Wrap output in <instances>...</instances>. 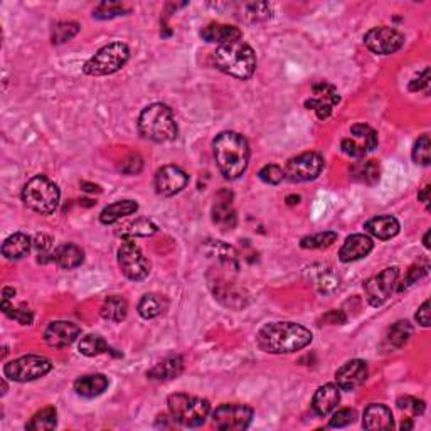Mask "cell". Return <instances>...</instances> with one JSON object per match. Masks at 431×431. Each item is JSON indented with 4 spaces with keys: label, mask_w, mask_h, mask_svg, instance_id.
Masks as SVG:
<instances>
[{
    "label": "cell",
    "mask_w": 431,
    "mask_h": 431,
    "mask_svg": "<svg viewBox=\"0 0 431 431\" xmlns=\"http://www.w3.org/2000/svg\"><path fill=\"white\" fill-rule=\"evenodd\" d=\"M312 332L304 325L293 322H273L260 329L256 344L268 354H292L305 349L312 342Z\"/></svg>",
    "instance_id": "1"
},
{
    "label": "cell",
    "mask_w": 431,
    "mask_h": 431,
    "mask_svg": "<svg viewBox=\"0 0 431 431\" xmlns=\"http://www.w3.org/2000/svg\"><path fill=\"white\" fill-rule=\"evenodd\" d=\"M213 152L219 172L229 181L241 177L250 162V145L236 132H223L213 142Z\"/></svg>",
    "instance_id": "2"
},
{
    "label": "cell",
    "mask_w": 431,
    "mask_h": 431,
    "mask_svg": "<svg viewBox=\"0 0 431 431\" xmlns=\"http://www.w3.org/2000/svg\"><path fill=\"white\" fill-rule=\"evenodd\" d=\"M213 63L219 71L236 80H250L256 71V54L243 39L218 46L213 53Z\"/></svg>",
    "instance_id": "3"
},
{
    "label": "cell",
    "mask_w": 431,
    "mask_h": 431,
    "mask_svg": "<svg viewBox=\"0 0 431 431\" xmlns=\"http://www.w3.org/2000/svg\"><path fill=\"white\" fill-rule=\"evenodd\" d=\"M139 132L144 139L157 144L176 140L179 128L172 110L164 103L149 105L139 117Z\"/></svg>",
    "instance_id": "4"
},
{
    "label": "cell",
    "mask_w": 431,
    "mask_h": 431,
    "mask_svg": "<svg viewBox=\"0 0 431 431\" xmlns=\"http://www.w3.org/2000/svg\"><path fill=\"white\" fill-rule=\"evenodd\" d=\"M61 192L51 179L46 176H36L22 189V201L27 208L38 214H53L58 209Z\"/></svg>",
    "instance_id": "5"
},
{
    "label": "cell",
    "mask_w": 431,
    "mask_h": 431,
    "mask_svg": "<svg viewBox=\"0 0 431 431\" xmlns=\"http://www.w3.org/2000/svg\"><path fill=\"white\" fill-rule=\"evenodd\" d=\"M167 405L171 418L181 426H186V428H197V426L204 425V421L211 411V405L208 400L191 396V394L184 393H177L169 396Z\"/></svg>",
    "instance_id": "6"
},
{
    "label": "cell",
    "mask_w": 431,
    "mask_h": 431,
    "mask_svg": "<svg viewBox=\"0 0 431 431\" xmlns=\"http://www.w3.org/2000/svg\"><path fill=\"white\" fill-rule=\"evenodd\" d=\"M130 59V49L123 43H112L103 46L93 58L83 66V73L88 76H108L120 71Z\"/></svg>",
    "instance_id": "7"
},
{
    "label": "cell",
    "mask_w": 431,
    "mask_h": 431,
    "mask_svg": "<svg viewBox=\"0 0 431 431\" xmlns=\"http://www.w3.org/2000/svg\"><path fill=\"white\" fill-rule=\"evenodd\" d=\"M53 362L44 356H22L4 366V374L7 379L16 383H29L51 373Z\"/></svg>",
    "instance_id": "8"
},
{
    "label": "cell",
    "mask_w": 431,
    "mask_h": 431,
    "mask_svg": "<svg viewBox=\"0 0 431 431\" xmlns=\"http://www.w3.org/2000/svg\"><path fill=\"white\" fill-rule=\"evenodd\" d=\"M118 265L122 273L132 282H142L150 273V261L132 240H125L118 250Z\"/></svg>",
    "instance_id": "9"
},
{
    "label": "cell",
    "mask_w": 431,
    "mask_h": 431,
    "mask_svg": "<svg viewBox=\"0 0 431 431\" xmlns=\"http://www.w3.org/2000/svg\"><path fill=\"white\" fill-rule=\"evenodd\" d=\"M378 147V134L374 128L366 123H356L351 127L349 135L344 137L341 142L342 152L349 157L362 159Z\"/></svg>",
    "instance_id": "10"
},
{
    "label": "cell",
    "mask_w": 431,
    "mask_h": 431,
    "mask_svg": "<svg viewBox=\"0 0 431 431\" xmlns=\"http://www.w3.org/2000/svg\"><path fill=\"white\" fill-rule=\"evenodd\" d=\"M253 421V410L246 405H221L213 413V425L218 430L241 431L246 430Z\"/></svg>",
    "instance_id": "11"
},
{
    "label": "cell",
    "mask_w": 431,
    "mask_h": 431,
    "mask_svg": "<svg viewBox=\"0 0 431 431\" xmlns=\"http://www.w3.org/2000/svg\"><path fill=\"white\" fill-rule=\"evenodd\" d=\"M364 44L374 54L389 56V54L400 51L403 46H405V36H403V32L394 29V27L379 26L368 31V34L364 36Z\"/></svg>",
    "instance_id": "12"
},
{
    "label": "cell",
    "mask_w": 431,
    "mask_h": 431,
    "mask_svg": "<svg viewBox=\"0 0 431 431\" xmlns=\"http://www.w3.org/2000/svg\"><path fill=\"white\" fill-rule=\"evenodd\" d=\"M324 169V159L317 152H305L288 160L285 167V179L292 182L315 181Z\"/></svg>",
    "instance_id": "13"
},
{
    "label": "cell",
    "mask_w": 431,
    "mask_h": 431,
    "mask_svg": "<svg viewBox=\"0 0 431 431\" xmlns=\"http://www.w3.org/2000/svg\"><path fill=\"white\" fill-rule=\"evenodd\" d=\"M398 277H400V270L396 267L386 268L383 272L374 275L369 280H366L364 283V292H366V298L373 307H381L384 302L391 297V293L394 290L398 283Z\"/></svg>",
    "instance_id": "14"
},
{
    "label": "cell",
    "mask_w": 431,
    "mask_h": 431,
    "mask_svg": "<svg viewBox=\"0 0 431 431\" xmlns=\"http://www.w3.org/2000/svg\"><path fill=\"white\" fill-rule=\"evenodd\" d=\"M339 102H341V96H339L337 90L329 83L322 81L312 86V96L305 102V107L314 110L320 120H327Z\"/></svg>",
    "instance_id": "15"
},
{
    "label": "cell",
    "mask_w": 431,
    "mask_h": 431,
    "mask_svg": "<svg viewBox=\"0 0 431 431\" xmlns=\"http://www.w3.org/2000/svg\"><path fill=\"white\" fill-rule=\"evenodd\" d=\"M189 184V176L177 165H164L155 174V191L159 196L172 197L186 189Z\"/></svg>",
    "instance_id": "16"
},
{
    "label": "cell",
    "mask_w": 431,
    "mask_h": 431,
    "mask_svg": "<svg viewBox=\"0 0 431 431\" xmlns=\"http://www.w3.org/2000/svg\"><path fill=\"white\" fill-rule=\"evenodd\" d=\"M366 379H368V364L361 359L346 362L336 373V383L342 391H354L366 383Z\"/></svg>",
    "instance_id": "17"
},
{
    "label": "cell",
    "mask_w": 431,
    "mask_h": 431,
    "mask_svg": "<svg viewBox=\"0 0 431 431\" xmlns=\"http://www.w3.org/2000/svg\"><path fill=\"white\" fill-rule=\"evenodd\" d=\"M81 329L80 325L68 322V320H56V322L49 324V327L44 332V341L48 346L63 349V347L71 346L73 342L80 337Z\"/></svg>",
    "instance_id": "18"
},
{
    "label": "cell",
    "mask_w": 431,
    "mask_h": 431,
    "mask_svg": "<svg viewBox=\"0 0 431 431\" xmlns=\"http://www.w3.org/2000/svg\"><path fill=\"white\" fill-rule=\"evenodd\" d=\"M231 192L221 191L214 199L213 206V223L223 231H231L236 226V211L233 208Z\"/></svg>",
    "instance_id": "19"
},
{
    "label": "cell",
    "mask_w": 431,
    "mask_h": 431,
    "mask_svg": "<svg viewBox=\"0 0 431 431\" xmlns=\"http://www.w3.org/2000/svg\"><path fill=\"white\" fill-rule=\"evenodd\" d=\"M373 250V238L368 235H352L342 245L341 251H339V258H341L342 263H352V261L366 258Z\"/></svg>",
    "instance_id": "20"
},
{
    "label": "cell",
    "mask_w": 431,
    "mask_h": 431,
    "mask_svg": "<svg viewBox=\"0 0 431 431\" xmlns=\"http://www.w3.org/2000/svg\"><path fill=\"white\" fill-rule=\"evenodd\" d=\"M341 403V389L337 384H324L317 389L312 400V410L315 415L327 416L332 413Z\"/></svg>",
    "instance_id": "21"
},
{
    "label": "cell",
    "mask_w": 431,
    "mask_h": 431,
    "mask_svg": "<svg viewBox=\"0 0 431 431\" xmlns=\"http://www.w3.org/2000/svg\"><path fill=\"white\" fill-rule=\"evenodd\" d=\"M362 426L366 430H393L394 420L393 413L384 405H369L364 411Z\"/></svg>",
    "instance_id": "22"
},
{
    "label": "cell",
    "mask_w": 431,
    "mask_h": 431,
    "mask_svg": "<svg viewBox=\"0 0 431 431\" xmlns=\"http://www.w3.org/2000/svg\"><path fill=\"white\" fill-rule=\"evenodd\" d=\"M364 229L371 236L378 238V240H391L400 233V221L394 216H376L364 224Z\"/></svg>",
    "instance_id": "23"
},
{
    "label": "cell",
    "mask_w": 431,
    "mask_h": 431,
    "mask_svg": "<svg viewBox=\"0 0 431 431\" xmlns=\"http://www.w3.org/2000/svg\"><path fill=\"white\" fill-rule=\"evenodd\" d=\"M201 38H203L206 43H214L218 46H223L243 39V32L235 26L209 24L201 31Z\"/></svg>",
    "instance_id": "24"
},
{
    "label": "cell",
    "mask_w": 431,
    "mask_h": 431,
    "mask_svg": "<svg viewBox=\"0 0 431 431\" xmlns=\"http://www.w3.org/2000/svg\"><path fill=\"white\" fill-rule=\"evenodd\" d=\"M184 371V361L181 356H169L147 371V378L154 381H171L179 378Z\"/></svg>",
    "instance_id": "25"
},
{
    "label": "cell",
    "mask_w": 431,
    "mask_h": 431,
    "mask_svg": "<svg viewBox=\"0 0 431 431\" xmlns=\"http://www.w3.org/2000/svg\"><path fill=\"white\" fill-rule=\"evenodd\" d=\"M53 261L63 270H75L85 261V251L78 245L66 243L58 246L53 253Z\"/></svg>",
    "instance_id": "26"
},
{
    "label": "cell",
    "mask_w": 431,
    "mask_h": 431,
    "mask_svg": "<svg viewBox=\"0 0 431 431\" xmlns=\"http://www.w3.org/2000/svg\"><path fill=\"white\" fill-rule=\"evenodd\" d=\"M110 386V381L103 374H90L75 381V391L83 398H96L103 394Z\"/></svg>",
    "instance_id": "27"
},
{
    "label": "cell",
    "mask_w": 431,
    "mask_h": 431,
    "mask_svg": "<svg viewBox=\"0 0 431 431\" xmlns=\"http://www.w3.org/2000/svg\"><path fill=\"white\" fill-rule=\"evenodd\" d=\"M349 172L356 182H361V184L366 186L378 184L381 177L379 164L376 160H357V162L351 165Z\"/></svg>",
    "instance_id": "28"
},
{
    "label": "cell",
    "mask_w": 431,
    "mask_h": 431,
    "mask_svg": "<svg viewBox=\"0 0 431 431\" xmlns=\"http://www.w3.org/2000/svg\"><path fill=\"white\" fill-rule=\"evenodd\" d=\"M139 211V204L132 199H125V201H117V203L107 206L100 214V221L103 224H115L120 219L127 218V216L135 214Z\"/></svg>",
    "instance_id": "29"
},
{
    "label": "cell",
    "mask_w": 431,
    "mask_h": 431,
    "mask_svg": "<svg viewBox=\"0 0 431 431\" xmlns=\"http://www.w3.org/2000/svg\"><path fill=\"white\" fill-rule=\"evenodd\" d=\"M32 246L31 238L24 233H16V235L9 236L2 245V255L7 260H21L29 253Z\"/></svg>",
    "instance_id": "30"
},
{
    "label": "cell",
    "mask_w": 431,
    "mask_h": 431,
    "mask_svg": "<svg viewBox=\"0 0 431 431\" xmlns=\"http://www.w3.org/2000/svg\"><path fill=\"white\" fill-rule=\"evenodd\" d=\"M157 233V226L150 219H135V221L125 223L117 231V236L123 240H134V238H147Z\"/></svg>",
    "instance_id": "31"
},
{
    "label": "cell",
    "mask_w": 431,
    "mask_h": 431,
    "mask_svg": "<svg viewBox=\"0 0 431 431\" xmlns=\"http://www.w3.org/2000/svg\"><path fill=\"white\" fill-rule=\"evenodd\" d=\"M128 315V304L125 298L122 297H108L102 305V317L108 322L120 324L127 319Z\"/></svg>",
    "instance_id": "32"
},
{
    "label": "cell",
    "mask_w": 431,
    "mask_h": 431,
    "mask_svg": "<svg viewBox=\"0 0 431 431\" xmlns=\"http://www.w3.org/2000/svg\"><path fill=\"white\" fill-rule=\"evenodd\" d=\"M165 309H167V300L164 297L155 295V293H147L139 302V314L145 320L159 317L164 314Z\"/></svg>",
    "instance_id": "33"
},
{
    "label": "cell",
    "mask_w": 431,
    "mask_h": 431,
    "mask_svg": "<svg viewBox=\"0 0 431 431\" xmlns=\"http://www.w3.org/2000/svg\"><path fill=\"white\" fill-rule=\"evenodd\" d=\"M413 336V327L408 320H400L394 325H391L388 330L386 336V344L391 349H401L403 346H406Z\"/></svg>",
    "instance_id": "34"
},
{
    "label": "cell",
    "mask_w": 431,
    "mask_h": 431,
    "mask_svg": "<svg viewBox=\"0 0 431 431\" xmlns=\"http://www.w3.org/2000/svg\"><path fill=\"white\" fill-rule=\"evenodd\" d=\"M58 425V411L56 408L48 406L44 410H41L32 416V420L26 425L27 430L31 431H49L54 430Z\"/></svg>",
    "instance_id": "35"
},
{
    "label": "cell",
    "mask_w": 431,
    "mask_h": 431,
    "mask_svg": "<svg viewBox=\"0 0 431 431\" xmlns=\"http://www.w3.org/2000/svg\"><path fill=\"white\" fill-rule=\"evenodd\" d=\"M78 349L83 356L86 357H95L103 354V352L108 351V344L102 336H96V334H90V336H85L78 344Z\"/></svg>",
    "instance_id": "36"
},
{
    "label": "cell",
    "mask_w": 431,
    "mask_h": 431,
    "mask_svg": "<svg viewBox=\"0 0 431 431\" xmlns=\"http://www.w3.org/2000/svg\"><path fill=\"white\" fill-rule=\"evenodd\" d=\"M337 240V233L334 231H324L319 233V235L314 236H307L300 241V246L304 250H322V248H329L332 246Z\"/></svg>",
    "instance_id": "37"
},
{
    "label": "cell",
    "mask_w": 431,
    "mask_h": 431,
    "mask_svg": "<svg viewBox=\"0 0 431 431\" xmlns=\"http://www.w3.org/2000/svg\"><path fill=\"white\" fill-rule=\"evenodd\" d=\"M78 32H80V24H76V22H59L53 29V44L66 43V41L75 38Z\"/></svg>",
    "instance_id": "38"
},
{
    "label": "cell",
    "mask_w": 431,
    "mask_h": 431,
    "mask_svg": "<svg viewBox=\"0 0 431 431\" xmlns=\"http://www.w3.org/2000/svg\"><path fill=\"white\" fill-rule=\"evenodd\" d=\"M413 160L420 165H430L431 162V142L428 135H421L413 147Z\"/></svg>",
    "instance_id": "39"
},
{
    "label": "cell",
    "mask_w": 431,
    "mask_h": 431,
    "mask_svg": "<svg viewBox=\"0 0 431 431\" xmlns=\"http://www.w3.org/2000/svg\"><path fill=\"white\" fill-rule=\"evenodd\" d=\"M243 9H245V14L241 17H245L246 21L258 22L272 17V6H268V4H245Z\"/></svg>",
    "instance_id": "40"
},
{
    "label": "cell",
    "mask_w": 431,
    "mask_h": 431,
    "mask_svg": "<svg viewBox=\"0 0 431 431\" xmlns=\"http://www.w3.org/2000/svg\"><path fill=\"white\" fill-rule=\"evenodd\" d=\"M125 12V7L120 2H103L100 4L98 7L93 11V17L100 21H107V19H113V17L123 16Z\"/></svg>",
    "instance_id": "41"
},
{
    "label": "cell",
    "mask_w": 431,
    "mask_h": 431,
    "mask_svg": "<svg viewBox=\"0 0 431 431\" xmlns=\"http://www.w3.org/2000/svg\"><path fill=\"white\" fill-rule=\"evenodd\" d=\"M315 287L319 288L320 293H330L339 287V278L330 272L329 268H322L315 277Z\"/></svg>",
    "instance_id": "42"
},
{
    "label": "cell",
    "mask_w": 431,
    "mask_h": 431,
    "mask_svg": "<svg viewBox=\"0 0 431 431\" xmlns=\"http://www.w3.org/2000/svg\"><path fill=\"white\" fill-rule=\"evenodd\" d=\"M398 408L406 415H410L411 418H416V416H421L425 413V401L416 400V398L411 396H405L398 400Z\"/></svg>",
    "instance_id": "43"
},
{
    "label": "cell",
    "mask_w": 431,
    "mask_h": 431,
    "mask_svg": "<svg viewBox=\"0 0 431 431\" xmlns=\"http://www.w3.org/2000/svg\"><path fill=\"white\" fill-rule=\"evenodd\" d=\"M258 176H260L261 181L265 182V184L277 186L283 181V179H285V172H283V169L280 167V165L268 164V165H265L263 169H261Z\"/></svg>",
    "instance_id": "44"
},
{
    "label": "cell",
    "mask_w": 431,
    "mask_h": 431,
    "mask_svg": "<svg viewBox=\"0 0 431 431\" xmlns=\"http://www.w3.org/2000/svg\"><path fill=\"white\" fill-rule=\"evenodd\" d=\"M2 310L9 319L16 320V322H19L21 325H31L32 319H34L32 317V312L24 309H14V307L9 304V300H2Z\"/></svg>",
    "instance_id": "45"
},
{
    "label": "cell",
    "mask_w": 431,
    "mask_h": 431,
    "mask_svg": "<svg viewBox=\"0 0 431 431\" xmlns=\"http://www.w3.org/2000/svg\"><path fill=\"white\" fill-rule=\"evenodd\" d=\"M32 245H34L36 251H38L39 261L41 263H46L48 261V256H51V250H53V238L44 235V233H41V235H36L34 241H32Z\"/></svg>",
    "instance_id": "46"
},
{
    "label": "cell",
    "mask_w": 431,
    "mask_h": 431,
    "mask_svg": "<svg viewBox=\"0 0 431 431\" xmlns=\"http://www.w3.org/2000/svg\"><path fill=\"white\" fill-rule=\"evenodd\" d=\"M428 273V263L425 265H413V267L408 270L405 280H403V283L400 287H398V292L406 290V288H410L411 285H415V283H418L420 278H423L425 275Z\"/></svg>",
    "instance_id": "47"
},
{
    "label": "cell",
    "mask_w": 431,
    "mask_h": 431,
    "mask_svg": "<svg viewBox=\"0 0 431 431\" xmlns=\"http://www.w3.org/2000/svg\"><path fill=\"white\" fill-rule=\"evenodd\" d=\"M356 411L351 410V408H344V410H339L337 413H334V416L329 421L330 428H346L354 423L356 420Z\"/></svg>",
    "instance_id": "48"
},
{
    "label": "cell",
    "mask_w": 431,
    "mask_h": 431,
    "mask_svg": "<svg viewBox=\"0 0 431 431\" xmlns=\"http://www.w3.org/2000/svg\"><path fill=\"white\" fill-rule=\"evenodd\" d=\"M142 169H144V160L137 154L128 155V157L123 159L122 164L118 165V171L122 174H127V176H137V174L142 172Z\"/></svg>",
    "instance_id": "49"
},
{
    "label": "cell",
    "mask_w": 431,
    "mask_h": 431,
    "mask_svg": "<svg viewBox=\"0 0 431 431\" xmlns=\"http://www.w3.org/2000/svg\"><path fill=\"white\" fill-rule=\"evenodd\" d=\"M428 86H430V70L426 68L416 80H413L410 83V91H428Z\"/></svg>",
    "instance_id": "50"
},
{
    "label": "cell",
    "mask_w": 431,
    "mask_h": 431,
    "mask_svg": "<svg viewBox=\"0 0 431 431\" xmlns=\"http://www.w3.org/2000/svg\"><path fill=\"white\" fill-rule=\"evenodd\" d=\"M416 320H418V324L421 327H430L431 322V315H430V302L426 300L423 305L420 307V310L416 312Z\"/></svg>",
    "instance_id": "51"
},
{
    "label": "cell",
    "mask_w": 431,
    "mask_h": 431,
    "mask_svg": "<svg viewBox=\"0 0 431 431\" xmlns=\"http://www.w3.org/2000/svg\"><path fill=\"white\" fill-rule=\"evenodd\" d=\"M346 320H347V317L342 314L341 310H330L329 314H325L324 317H322V322H327L330 325L346 324Z\"/></svg>",
    "instance_id": "52"
},
{
    "label": "cell",
    "mask_w": 431,
    "mask_h": 431,
    "mask_svg": "<svg viewBox=\"0 0 431 431\" xmlns=\"http://www.w3.org/2000/svg\"><path fill=\"white\" fill-rule=\"evenodd\" d=\"M430 192H431V187L425 186L418 194V199L426 206V208H430Z\"/></svg>",
    "instance_id": "53"
},
{
    "label": "cell",
    "mask_w": 431,
    "mask_h": 431,
    "mask_svg": "<svg viewBox=\"0 0 431 431\" xmlns=\"http://www.w3.org/2000/svg\"><path fill=\"white\" fill-rule=\"evenodd\" d=\"M81 189H83V191H86V192H100V191H102L98 186L88 184V182H83V184H81Z\"/></svg>",
    "instance_id": "54"
},
{
    "label": "cell",
    "mask_w": 431,
    "mask_h": 431,
    "mask_svg": "<svg viewBox=\"0 0 431 431\" xmlns=\"http://www.w3.org/2000/svg\"><path fill=\"white\" fill-rule=\"evenodd\" d=\"M14 295H16V290H14V288H4V298H2V300H11Z\"/></svg>",
    "instance_id": "55"
},
{
    "label": "cell",
    "mask_w": 431,
    "mask_h": 431,
    "mask_svg": "<svg viewBox=\"0 0 431 431\" xmlns=\"http://www.w3.org/2000/svg\"><path fill=\"white\" fill-rule=\"evenodd\" d=\"M298 201H300V196H288L287 197V203L290 204V206L298 204Z\"/></svg>",
    "instance_id": "56"
},
{
    "label": "cell",
    "mask_w": 431,
    "mask_h": 431,
    "mask_svg": "<svg viewBox=\"0 0 431 431\" xmlns=\"http://www.w3.org/2000/svg\"><path fill=\"white\" fill-rule=\"evenodd\" d=\"M423 245H425L426 250H430V231H426V235L423 238Z\"/></svg>",
    "instance_id": "57"
}]
</instances>
